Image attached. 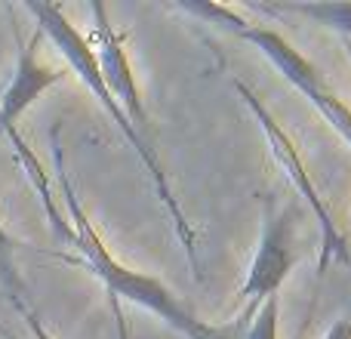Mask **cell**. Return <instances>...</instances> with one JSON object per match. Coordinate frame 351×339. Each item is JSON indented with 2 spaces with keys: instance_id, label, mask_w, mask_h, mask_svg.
<instances>
[{
  "instance_id": "obj_1",
  "label": "cell",
  "mask_w": 351,
  "mask_h": 339,
  "mask_svg": "<svg viewBox=\"0 0 351 339\" xmlns=\"http://www.w3.org/2000/svg\"><path fill=\"white\" fill-rule=\"evenodd\" d=\"M53 164H56V179L62 185V198H65L68 216H71V229H74V250H77V262L86 266L102 287L108 290L111 303H121V299H130L133 305H142L145 312L158 315L160 321H167L179 336L185 339H243L250 327V318L259 305H250L241 318L225 324H210L200 321L185 303L176 299V293L164 284L160 278H152L145 272H133L127 268L114 253L108 250V244L102 241V235L96 231V225L90 222L86 210L80 207V198L74 191V182L65 170V152H62L59 142V124L53 127Z\"/></svg>"
},
{
  "instance_id": "obj_2",
  "label": "cell",
  "mask_w": 351,
  "mask_h": 339,
  "mask_svg": "<svg viewBox=\"0 0 351 339\" xmlns=\"http://www.w3.org/2000/svg\"><path fill=\"white\" fill-rule=\"evenodd\" d=\"M25 10L37 19V31H40V37H49V40H53V47L65 56V62L74 68V74L84 80L86 90H93V96L102 102L105 115L114 121V127L121 130V133L127 136L130 145L136 148V154H139V161L145 164L148 176H152V182H154V191H158V198L164 200L167 213H170L176 237H179L182 247H185L188 266H191L194 278L200 281V278H204V272H200V256H197V231H194V225L188 222V216L182 213L170 179H167V170H164V164H160V158H158V152H154L152 139H145V136H142L139 130L130 124V117L123 115L121 105H117L114 96H111V90L105 86V78H102V71H99V62H96V53H93L90 37L80 34V31L71 25V19L62 12V6H56V3H25Z\"/></svg>"
},
{
  "instance_id": "obj_3",
  "label": "cell",
  "mask_w": 351,
  "mask_h": 339,
  "mask_svg": "<svg viewBox=\"0 0 351 339\" xmlns=\"http://www.w3.org/2000/svg\"><path fill=\"white\" fill-rule=\"evenodd\" d=\"M231 84H234V90L241 93L243 105L253 111V117L259 121V127L265 130V139H268V145H271V152H274V158H278L280 170H284V176L293 182V185H296V191L308 200V210L317 216V225H321V256H317V274H324L330 266H333V262L351 266V250H348L346 237H342L339 225H336L333 213H330L327 200L321 198L315 179H311L308 170H305V161H302V154H299L296 142L290 139V133H287V130L274 121V115L265 108V102H262V99L256 96V93L250 90L241 78H234Z\"/></svg>"
},
{
  "instance_id": "obj_4",
  "label": "cell",
  "mask_w": 351,
  "mask_h": 339,
  "mask_svg": "<svg viewBox=\"0 0 351 339\" xmlns=\"http://www.w3.org/2000/svg\"><path fill=\"white\" fill-rule=\"evenodd\" d=\"M299 259L296 247V210L280 207L274 194L262 198V235L259 250L243 278L237 299L250 305H262L268 296H278L284 281L290 278Z\"/></svg>"
},
{
  "instance_id": "obj_5",
  "label": "cell",
  "mask_w": 351,
  "mask_h": 339,
  "mask_svg": "<svg viewBox=\"0 0 351 339\" xmlns=\"http://www.w3.org/2000/svg\"><path fill=\"white\" fill-rule=\"evenodd\" d=\"M241 40H250L253 47H259L262 53L268 56L274 68L315 105L317 111L324 115V121L333 124V130L342 136V139L351 145V108L330 90V84L324 80V74L317 71L315 62H308L284 34H278L274 28H262V25L247 22L241 31H234Z\"/></svg>"
},
{
  "instance_id": "obj_6",
  "label": "cell",
  "mask_w": 351,
  "mask_h": 339,
  "mask_svg": "<svg viewBox=\"0 0 351 339\" xmlns=\"http://www.w3.org/2000/svg\"><path fill=\"white\" fill-rule=\"evenodd\" d=\"M93 12V53H96V62H99V71L105 78V86L111 90L114 102L121 105V111L130 117L136 130L148 139V108L142 102V93L136 86V74H133V65H130V56H127V34L123 31H114L108 19V10L102 3H93L90 6Z\"/></svg>"
},
{
  "instance_id": "obj_7",
  "label": "cell",
  "mask_w": 351,
  "mask_h": 339,
  "mask_svg": "<svg viewBox=\"0 0 351 339\" xmlns=\"http://www.w3.org/2000/svg\"><path fill=\"white\" fill-rule=\"evenodd\" d=\"M37 43H40V31H34L28 43L19 40V62L12 71L6 90L0 93V136H6V130H16V121L49 90L56 86L65 74L59 68L47 65L37 56Z\"/></svg>"
},
{
  "instance_id": "obj_8",
  "label": "cell",
  "mask_w": 351,
  "mask_h": 339,
  "mask_svg": "<svg viewBox=\"0 0 351 339\" xmlns=\"http://www.w3.org/2000/svg\"><path fill=\"white\" fill-rule=\"evenodd\" d=\"M6 139H10V145H12V152H16L19 164H22V170H25V173H28L31 185H34L37 198H40L43 210H47L49 225H53V235L59 237L62 244H68V247H74V229H71V222H68V219L62 216V210H59V200H56L53 185H49V173H47V170H43V164H40V161H37V154L31 152V145L22 139V133H19V130H6Z\"/></svg>"
},
{
  "instance_id": "obj_9",
  "label": "cell",
  "mask_w": 351,
  "mask_h": 339,
  "mask_svg": "<svg viewBox=\"0 0 351 339\" xmlns=\"http://www.w3.org/2000/svg\"><path fill=\"white\" fill-rule=\"evenodd\" d=\"M0 290L10 296V303L16 305V312L28 309L31 303V290L25 284L22 272H19V262H16V241L10 237V231L3 229L0 222Z\"/></svg>"
},
{
  "instance_id": "obj_10",
  "label": "cell",
  "mask_w": 351,
  "mask_h": 339,
  "mask_svg": "<svg viewBox=\"0 0 351 339\" xmlns=\"http://www.w3.org/2000/svg\"><path fill=\"white\" fill-rule=\"evenodd\" d=\"M19 315L25 318V324H28V330H31V339H56L53 334H49L47 327H43V321H40V315L34 312V305H28V309H22Z\"/></svg>"
},
{
  "instance_id": "obj_11",
  "label": "cell",
  "mask_w": 351,
  "mask_h": 339,
  "mask_svg": "<svg viewBox=\"0 0 351 339\" xmlns=\"http://www.w3.org/2000/svg\"><path fill=\"white\" fill-rule=\"evenodd\" d=\"M324 339H351V312H348V315H342L339 321H336L333 327L324 334Z\"/></svg>"
},
{
  "instance_id": "obj_12",
  "label": "cell",
  "mask_w": 351,
  "mask_h": 339,
  "mask_svg": "<svg viewBox=\"0 0 351 339\" xmlns=\"http://www.w3.org/2000/svg\"><path fill=\"white\" fill-rule=\"evenodd\" d=\"M114 305V315H117V330H121V339H130L127 334V318H123V312H121V303H111Z\"/></svg>"
},
{
  "instance_id": "obj_13",
  "label": "cell",
  "mask_w": 351,
  "mask_h": 339,
  "mask_svg": "<svg viewBox=\"0 0 351 339\" xmlns=\"http://www.w3.org/2000/svg\"><path fill=\"white\" fill-rule=\"evenodd\" d=\"M0 336H3V339H16V336H12V330H6L3 324H0Z\"/></svg>"
},
{
  "instance_id": "obj_14",
  "label": "cell",
  "mask_w": 351,
  "mask_h": 339,
  "mask_svg": "<svg viewBox=\"0 0 351 339\" xmlns=\"http://www.w3.org/2000/svg\"><path fill=\"white\" fill-rule=\"evenodd\" d=\"M346 49H348V56H351V40H346Z\"/></svg>"
}]
</instances>
